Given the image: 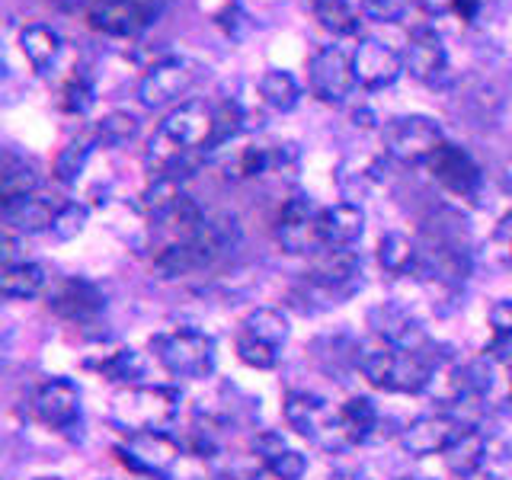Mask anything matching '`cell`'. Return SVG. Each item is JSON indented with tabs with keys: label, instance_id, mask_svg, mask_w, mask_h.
<instances>
[{
	"label": "cell",
	"instance_id": "obj_1",
	"mask_svg": "<svg viewBox=\"0 0 512 480\" xmlns=\"http://www.w3.org/2000/svg\"><path fill=\"white\" fill-rule=\"evenodd\" d=\"M183 397L176 388L164 384H132L122 388L109 404V420L116 423L125 436H138V432H167V426L180 416Z\"/></svg>",
	"mask_w": 512,
	"mask_h": 480
},
{
	"label": "cell",
	"instance_id": "obj_2",
	"mask_svg": "<svg viewBox=\"0 0 512 480\" xmlns=\"http://www.w3.org/2000/svg\"><path fill=\"white\" fill-rule=\"evenodd\" d=\"M157 362L176 378L202 381L215 372V340L196 327H176L151 340Z\"/></svg>",
	"mask_w": 512,
	"mask_h": 480
},
{
	"label": "cell",
	"instance_id": "obj_3",
	"mask_svg": "<svg viewBox=\"0 0 512 480\" xmlns=\"http://www.w3.org/2000/svg\"><path fill=\"white\" fill-rule=\"evenodd\" d=\"M285 420L292 426L298 436L311 439L314 445H320L324 452H343L349 448V436L343 429L340 410H333L324 397L308 394V391H292L285 397Z\"/></svg>",
	"mask_w": 512,
	"mask_h": 480
},
{
	"label": "cell",
	"instance_id": "obj_4",
	"mask_svg": "<svg viewBox=\"0 0 512 480\" xmlns=\"http://www.w3.org/2000/svg\"><path fill=\"white\" fill-rule=\"evenodd\" d=\"M288 340V320L276 308H256L244 317L237 330V359L250 368H276L282 359V346Z\"/></svg>",
	"mask_w": 512,
	"mask_h": 480
},
{
	"label": "cell",
	"instance_id": "obj_5",
	"mask_svg": "<svg viewBox=\"0 0 512 480\" xmlns=\"http://www.w3.org/2000/svg\"><path fill=\"white\" fill-rule=\"evenodd\" d=\"M170 0H93L87 10L90 29L112 39H135L164 16Z\"/></svg>",
	"mask_w": 512,
	"mask_h": 480
},
{
	"label": "cell",
	"instance_id": "obj_6",
	"mask_svg": "<svg viewBox=\"0 0 512 480\" xmlns=\"http://www.w3.org/2000/svg\"><path fill=\"white\" fill-rule=\"evenodd\" d=\"M202 77V64L183 58V55H170L164 61H157L148 68V74L141 77L138 84V100L144 109H164L180 103L183 96L199 84Z\"/></svg>",
	"mask_w": 512,
	"mask_h": 480
},
{
	"label": "cell",
	"instance_id": "obj_7",
	"mask_svg": "<svg viewBox=\"0 0 512 480\" xmlns=\"http://www.w3.org/2000/svg\"><path fill=\"white\" fill-rule=\"evenodd\" d=\"M384 154L400 164H426L432 151L445 141V132L429 116H397L384 125Z\"/></svg>",
	"mask_w": 512,
	"mask_h": 480
},
{
	"label": "cell",
	"instance_id": "obj_8",
	"mask_svg": "<svg viewBox=\"0 0 512 480\" xmlns=\"http://www.w3.org/2000/svg\"><path fill=\"white\" fill-rule=\"evenodd\" d=\"M308 87L320 103L343 106L352 90L359 87L356 71H352V55H346L340 45L317 48L308 61Z\"/></svg>",
	"mask_w": 512,
	"mask_h": 480
},
{
	"label": "cell",
	"instance_id": "obj_9",
	"mask_svg": "<svg viewBox=\"0 0 512 480\" xmlns=\"http://www.w3.org/2000/svg\"><path fill=\"white\" fill-rule=\"evenodd\" d=\"M119 461L135 474L164 480L180 461V445H176L167 432H138V436H125V442L116 448Z\"/></svg>",
	"mask_w": 512,
	"mask_h": 480
},
{
	"label": "cell",
	"instance_id": "obj_10",
	"mask_svg": "<svg viewBox=\"0 0 512 480\" xmlns=\"http://www.w3.org/2000/svg\"><path fill=\"white\" fill-rule=\"evenodd\" d=\"M276 240L285 253L301 256L320 247L317 237V208L308 192H292L276 215Z\"/></svg>",
	"mask_w": 512,
	"mask_h": 480
},
{
	"label": "cell",
	"instance_id": "obj_11",
	"mask_svg": "<svg viewBox=\"0 0 512 480\" xmlns=\"http://www.w3.org/2000/svg\"><path fill=\"white\" fill-rule=\"evenodd\" d=\"M464 429H468V423H461L452 413H426L400 429V448L413 458L445 455Z\"/></svg>",
	"mask_w": 512,
	"mask_h": 480
},
{
	"label": "cell",
	"instance_id": "obj_12",
	"mask_svg": "<svg viewBox=\"0 0 512 480\" xmlns=\"http://www.w3.org/2000/svg\"><path fill=\"white\" fill-rule=\"evenodd\" d=\"M160 135H167L176 148L186 151H205L215 132V106L202 100H186L167 112V119L157 128Z\"/></svg>",
	"mask_w": 512,
	"mask_h": 480
},
{
	"label": "cell",
	"instance_id": "obj_13",
	"mask_svg": "<svg viewBox=\"0 0 512 480\" xmlns=\"http://www.w3.org/2000/svg\"><path fill=\"white\" fill-rule=\"evenodd\" d=\"M352 71H356L359 87L365 90H388L404 74V58H400L388 42L362 39L352 52Z\"/></svg>",
	"mask_w": 512,
	"mask_h": 480
},
{
	"label": "cell",
	"instance_id": "obj_14",
	"mask_svg": "<svg viewBox=\"0 0 512 480\" xmlns=\"http://www.w3.org/2000/svg\"><path fill=\"white\" fill-rule=\"evenodd\" d=\"M404 68L413 80L436 87L448 74V48L445 39L432 26H416L410 32L407 52H404Z\"/></svg>",
	"mask_w": 512,
	"mask_h": 480
},
{
	"label": "cell",
	"instance_id": "obj_15",
	"mask_svg": "<svg viewBox=\"0 0 512 480\" xmlns=\"http://www.w3.org/2000/svg\"><path fill=\"white\" fill-rule=\"evenodd\" d=\"M426 170L432 173V180H439L448 192L455 196H474L480 186V167L477 160L461 148V144L442 141L432 157L426 160Z\"/></svg>",
	"mask_w": 512,
	"mask_h": 480
},
{
	"label": "cell",
	"instance_id": "obj_16",
	"mask_svg": "<svg viewBox=\"0 0 512 480\" xmlns=\"http://www.w3.org/2000/svg\"><path fill=\"white\" fill-rule=\"evenodd\" d=\"M32 413H36V420L52 426L58 432H68L77 426L80 420V391L77 384L68 381V378H52L45 381L42 388L32 397Z\"/></svg>",
	"mask_w": 512,
	"mask_h": 480
},
{
	"label": "cell",
	"instance_id": "obj_17",
	"mask_svg": "<svg viewBox=\"0 0 512 480\" xmlns=\"http://www.w3.org/2000/svg\"><path fill=\"white\" fill-rule=\"evenodd\" d=\"M106 298L100 292V285H93L90 279H64L52 295H48V311L71 324H90L103 314Z\"/></svg>",
	"mask_w": 512,
	"mask_h": 480
},
{
	"label": "cell",
	"instance_id": "obj_18",
	"mask_svg": "<svg viewBox=\"0 0 512 480\" xmlns=\"http://www.w3.org/2000/svg\"><path fill=\"white\" fill-rule=\"evenodd\" d=\"M308 282L317 285L320 292L330 295H349L362 282V256L356 250H324L314 260Z\"/></svg>",
	"mask_w": 512,
	"mask_h": 480
},
{
	"label": "cell",
	"instance_id": "obj_19",
	"mask_svg": "<svg viewBox=\"0 0 512 480\" xmlns=\"http://www.w3.org/2000/svg\"><path fill=\"white\" fill-rule=\"evenodd\" d=\"M365 231V212L356 202H336L317 212L320 250H349Z\"/></svg>",
	"mask_w": 512,
	"mask_h": 480
},
{
	"label": "cell",
	"instance_id": "obj_20",
	"mask_svg": "<svg viewBox=\"0 0 512 480\" xmlns=\"http://www.w3.org/2000/svg\"><path fill=\"white\" fill-rule=\"evenodd\" d=\"M490 458V439L477 426H468L458 436V442L445 452V464L455 477H474L484 471V464Z\"/></svg>",
	"mask_w": 512,
	"mask_h": 480
},
{
	"label": "cell",
	"instance_id": "obj_21",
	"mask_svg": "<svg viewBox=\"0 0 512 480\" xmlns=\"http://www.w3.org/2000/svg\"><path fill=\"white\" fill-rule=\"evenodd\" d=\"M372 327L384 343H391L397 349H423L429 343L426 333L420 330V324L400 308H375Z\"/></svg>",
	"mask_w": 512,
	"mask_h": 480
},
{
	"label": "cell",
	"instance_id": "obj_22",
	"mask_svg": "<svg viewBox=\"0 0 512 480\" xmlns=\"http://www.w3.org/2000/svg\"><path fill=\"white\" fill-rule=\"evenodd\" d=\"M36 189H39L36 164L26 160V157H20V154L7 151L4 154V170H0V202H4V208L23 202L29 196H36Z\"/></svg>",
	"mask_w": 512,
	"mask_h": 480
},
{
	"label": "cell",
	"instance_id": "obj_23",
	"mask_svg": "<svg viewBox=\"0 0 512 480\" xmlns=\"http://www.w3.org/2000/svg\"><path fill=\"white\" fill-rule=\"evenodd\" d=\"M55 215H58V208L48 199L29 196L23 202L4 208V224L13 234H42V231H52Z\"/></svg>",
	"mask_w": 512,
	"mask_h": 480
},
{
	"label": "cell",
	"instance_id": "obj_24",
	"mask_svg": "<svg viewBox=\"0 0 512 480\" xmlns=\"http://www.w3.org/2000/svg\"><path fill=\"white\" fill-rule=\"evenodd\" d=\"M61 32L52 29L48 23H29L20 29V52L36 71H48L61 55Z\"/></svg>",
	"mask_w": 512,
	"mask_h": 480
},
{
	"label": "cell",
	"instance_id": "obj_25",
	"mask_svg": "<svg viewBox=\"0 0 512 480\" xmlns=\"http://www.w3.org/2000/svg\"><path fill=\"white\" fill-rule=\"evenodd\" d=\"M397 365H400V349L391 343H375L359 352V368L365 381L372 384L378 391H394V381H397Z\"/></svg>",
	"mask_w": 512,
	"mask_h": 480
},
{
	"label": "cell",
	"instance_id": "obj_26",
	"mask_svg": "<svg viewBox=\"0 0 512 480\" xmlns=\"http://www.w3.org/2000/svg\"><path fill=\"white\" fill-rule=\"evenodd\" d=\"M45 288V269L39 263L29 260H13L4 263V272H0V292L10 301H29L42 295Z\"/></svg>",
	"mask_w": 512,
	"mask_h": 480
},
{
	"label": "cell",
	"instance_id": "obj_27",
	"mask_svg": "<svg viewBox=\"0 0 512 480\" xmlns=\"http://www.w3.org/2000/svg\"><path fill=\"white\" fill-rule=\"evenodd\" d=\"M378 263L384 272H391V276H416L420 247H416L410 237L391 231L378 240Z\"/></svg>",
	"mask_w": 512,
	"mask_h": 480
},
{
	"label": "cell",
	"instance_id": "obj_28",
	"mask_svg": "<svg viewBox=\"0 0 512 480\" xmlns=\"http://www.w3.org/2000/svg\"><path fill=\"white\" fill-rule=\"evenodd\" d=\"M311 4L317 23L327 32H333V36H356L359 32L362 4H356V0H311Z\"/></svg>",
	"mask_w": 512,
	"mask_h": 480
},
{
	"label": "cell",
	"instance_id": "obj_29",
	"mask_svg": "<svg viewBox=\"0 0 512 480\" xmlns=\"http://www.w3.org/2000/svg\"><path fill=\"white\" fill-rule=\"evenodd\" d=\"M256 90H260V100L272 112H292L301 103V84L288 71H279V68L266 71L260 77V84H256Z\"/></svg>",
	"mask_w": 512,
	"mask_h": 480
},
{
	"label": "cell",
	"instance_id": "obj_30",
	"mask_svg": "<svg viewBox=\"0 0 512 480\" xmlns=\"http://www.w3.org/2000/svg\"><path fill=\"white\" fill-rule=\"evenodd\" d=\"M340 420H343L349 442L356 445V442H365L375 436L381 416H378V407L372 404V397H349L340 407Z\"/></svg>",
	"mask_w": 512,
	"mask_h": 480
},
{
	"label": "cell",
	"instance_id": "obj_31",
	"mask_svg": "<svg viewBox=\"0 0 512 480\" xmlns=\"http://www.w3.org/2000/svg\"><path fill=\"white\" fill-rule=\"evenodd\" d=\"M96 148L93 135H80L74 141H68L55 157V180L64 186H74L80 180V173L87 170V160Z\"/></svg>",
	"mask_w": 512,
	"mask_h": 480
},
{
	"label": "cell",
	"instance_id": "obj_32",
	"mask_svg": "<svg viewBox=\"0 0 512 480\" xmlns=\"http://www.w3.org/2000/svg\"><path fill=\"white\" fill-rule=\"evenodd\" d=\"M138 119L132 116V112L125 109H112L106 112V116L93 125V141L103 144V148H122V144H128L135 135H138Z\"/></svg>",
	"mask_w": 512,
	"mask_h": 480
},
{
	"label": "cell",
	"instance_id": "obj_33",
	"mask_svg": "<svg viewBox=\"0 0 512 480\" xmlns=\"http://www.w3.org/2000/svg\"><path fill=\"white\" fill-rule=\"evenodd\" d=\"M96 372L109 381H119V384H125V388H132V384L144 375V359H141L138 349L125 346V349L112 352V356H106L100 365H96Z\"/></svg>",
	"mask_w": 512,
	"mask_h": 480
},
{
	"label": "cell",
	"instance_id": "obj_34",
	"mask_svg": "<svg viewBox=\"0 0 512 480\" xmlns=\"http://www.w3.org/2000/svg\"><path fill=\"white\" fill-rule=\"evenodd\" d=\"M96 103V87L90 74H71L61 90V109L68 116H87Z\"/></svg>",
	"mask_w": 512,
	"mask_h": 480
},
{
	"label": "cell",
	"instance_id": "obj_35",
	"mask_svg": "<svg viewBox=\"0 0 512 480\" xmlns=\"http://www.w3.org/2000/svg\"><path fill=\"white\" fill-rule=\"evenodd\" d=\"M87 221H90V208L84 202H64L58 208V215H55L52 234L58 240H71V237H77L80 231L87 228Z\"/></svg>",
	"mask_w": 512,
	"mask_h": 480
},
{
	"label": "cell",
	"instance_id": "obj_36",
	"mask_svg": "<svg viewBox=\"0 0 512 480\" xmlns=\"http://www.w3.org/2000/svg\"><path fill=\"white\" fill-rule=\"evenodd\" d=\"M228 170H234L231 173L234 180H253V176H263L272 170V148H244L237 154L234 167H228Z\"/></svg>",
	"mask_w": 512,
	"mask_h": 480
},
{
	"label": "cell",
	"instance_id": "obj_37",
	"mask_svg": "<svg viewBox=\"0 0 512 480\" xmlns=\"http://www.w3.org/2000/svg\"><path fill=\"white\" fill-rule=\"evenodd\" d=\"M266 471L276 480H301L304 474H308V458H304L301 452H295V448H285L282 455L266 461Z\"/></svg>",
	"mask_w": 512,
	"mask_h": 480
},
{
	"label": "cell",
	"instance_id": "obj_38",
	"mask_svg": "<svg viewBox=\"0 0 512 480\" xmlns=\"http://www.w3.org/2000/svg\"><path fill=\"white\" fill-rule=\"evenodd\" d=\"M490 327H493V349L512 346V301L500 298L490 308Z\"/></svg>",
	"mask_w": 512,
	"mask_h": 480
},
{
	"label": "cell",
	"instance_id": "obj_39",
	"mask_svg": "<svg viewBox=\"0 0 512 480\" xmlns=\"http://www.w3.org/2000/svg\"><path fill=\"white\" fill-rule=\"evenodd\" d=\"M407 0H362V16L372 23H397L404 20Z\"/></svg>",
	"mask_w": 512,
	"mask_h": 480
},
{
	"label": "cell",
	"instance_id": "obj_40",
	"mask_svg": "<svg viewBox=\"0 0 512 480\" xmlns=\"http://www.w3.org/2000/svg\"><path fill=\"white\" fill-rule=\"evenodd\" d=\"M285 439H282V432H260V436L253 439V452L263 458V464L266 461H272L276 455H282L285 452Z\"/></svg>",
	"mask_w": 512,
	"mask_h": 480
},
{
	"label": "cell",
	"instance_id": "obj_41",
	"mask_svg": "<svg viewBox=\"0 0 512 480\" xmlns=\"http://www.w3.org/2000/svg\"><path fill=\"white\" fill-rule=\"evenodd\" d=\"M215 23H218L224 32H228L231 39H240V23H244V13H240V7L231 0V4L215 16Z\"/></svg>",
	"mask_w": 512,
	"mask_h": 480
},
{
	"label": "cell",
	"instance_id": "obj_42",
	"mask_svg": "<svg viewBox=\"0 0 512 480\" xmlns=\"http://www.w3.org/2000/svg\"><path fill=\"white\" fill-rule=\"evenodd\" d=\"M480 10H484V0H458L455 4V16L464 23H474L480 16Z\"/></svg>",
	"mask_w": 512,
	"mask_h": 480
},
{
	"label": "cell",
	"instance_id": "obj_43",
	"mask_svg": "<svg viewBox=\"0 0 512 480\" xmlns=\"http://www.w3.org/2000/svg\"><path fill=\"white\" fill-rule=\"evenodd\" d=\"M416 4H420V10L429 16H445V13H455L458 0H416Z\"/></svg>",
	"mask_w": 512,
	"mask_h": 480
},
{
	"label": "cell",
	"instance_id": "obj_44",
	"mask_svg": "<svg viewBox=\"0 0 512 480\" xmlns=\"http://www.w3.org/2000/svg\"><path fill=\"white\" fill-rule=\"evenodd\" d=\"M352 125L356 128H378V116H375V109H368V106H356L352 109Z\"/></svg>",
	"mask_w": 512,
	"mask_h": 480
},
{
	"label": "cell",
	"instance_id": "obj_45",
	"mask_svg": "<svg viewBox=\"0 0 512 480\" xmlns=\"http://www.w3.org/2000/svg\"><path fill=\"white\" fill-rule=\"evenodd\" d=\"M52 4L61 10V13H77V10H90V4H93V0H52Z\"/></svg>",
	"mask_w": 512,
	"mask_h": 480
},
{
	"label": "cell",
	"instance_id": "obj_46",
	"mask_svg": "<svg viewBox=\"0 0 512 480\" xmlns=\"http://www.w3.org/2000/svg\"><path fill=\"white\" fill-rule=\"evenodd\" d=\"M36 480H61V477H36Z\"/></svg>",
	"mask_w": 512,
	"mask_h": 480
},
{
	"label": "cell",
	"instance_id": "obj_47",
	"mask_svg": "<svg viewBox=\"0 0 512 480\" xmlns=\"http://www.w3.org/2000/svg\"><path fill=\"white\" fill-rule=\"evenodd\" d=\"M509 266H512V250H509Z\"/></svg>",
	"mask_w": 512,
	"mask_h": 480
},
{
	"label": "cell",
	"instance_id": "obj_48",
	"mask_svg": "<svg viewBox=\"0 0 512 480\" xmlns=\"http://www.w3.org/2000/svg\"><path fill=\"white\" fill-rule=\"evenodd\" d=\"M509 189H512V180H509Z\"/></svg>",
	"mask_w": 512,
	"mask_h": 480
},
{
	"label": "cell",
	"instance_id": "obj_49",
	"mask_svg": "<svg viewBox=\"0 0 512 480\" xmlns=\"http://www.w3.org/2000/svg\"><path fill=\"white\" fill-rule=\"evenodd\" d=\"M410 480H413V477H410Z\"/></svg>",
	"mask_w": 512,
	"mask_h": 480
}]
</instances>
